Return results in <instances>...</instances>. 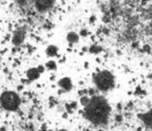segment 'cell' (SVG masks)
Instances as JSON below:
<instances>
[{
  "mask_svg": "<svg viewBox=\"0 0 152 131\" xmlns=\"http://www.w3.org/2000/svg\"><path fill=\"white\" fill-rule=\"evenodd\" d=\"M20 97L12 91H6L0 96V103L6 111H16L20 106Z\"/></svg>",
  "mask_w": 152,
  "mask_h": 131,
  "instance_id": "7a4b0ae2",
  "label": "cell"
},
{
  "mask_svg": "<svg viewBox=\"0 0 152 131\" xmlns=\"http://www.w3.org/2000/svg\"><path fill=\"white\" fill-rule=\"evenodd\" d=\"M55 0H35V6L38 10H47L53 5Z\"/></svg>",
  "mask_w": 152,
  "mask_h": 131,
  "instance_id": "277c9868",
  "label": "cell"
},
{
  "mask_svg": "<svg viewBox=\"0 0 152 131\" xmlns=\"http://www.w3.org/2000/svg\"><path fill=\"white\" fill-rule=\"evenodd\" d=\"M47 54H48L49 56H51V57H53V56H55L57 54V48L54 46L49 47V48L47 49Z\"/></svg>",
  "mask_w": 152,
  "mask_h": 131,
  "instance_id": "ba28073f",
  "label": "cell"
},
{
  "mask_svg": "<svg viewBox=\"0 0 152 131\" xmlns=\"http://www.w3.org/2000/svg\"><path fill=\"white\" fill-rule=\"evenodd\" d=\"M86 118L95 125H104L107 123L110 115V106L102 97H94L89 100L85 108Z\"/></svg>",
  "mask_w": 152,
  "mask_h": 131,
  "instance_id": "6da1fadb",
  "label": "cell"
},
{
  "mask_svg": "<svg viewBox=\"0 0 152 131\" xmlns=\"http://www.w3.org/2000/svg\"><path fill=\"white\" fill-rule=\"evenodd\" d=\"M67 39L69 42H75L78 40V35H77L76 33H69L67 36Z\"/></svg>",
  "mask_w": 152,
  "mask_h": 131,
  "instance_id": "9c48e42d",
  "label": "cell"
},
{
  "mask_svg": "<svg viewBox=\"0 0 152 131\" xmlns=\"http://www.w3.org/2000/svg\"><path fill=\"white\" fill-rule=\"evenodd\" d=\"M96 87L102 91H109L114 87V76L109 71H102L94 78Z\"/></svg>",
  "mask_w": 152,
  "mask_h": 131,
  "instance_id": "3957f363",
  "label": "cell"
},
{
  "mask_svg": "<svg viewBox=\"0 0 152 131\" xmlns=\"http://www.w3.org/2000/svg\"><path fill=\"white\" fill-rule=\"evenodd\" d=\"M59 85H60V87L63 88L64 90H70V88H72V82H70L69 79L64 78L59 82Z\"/></svg>",
  "mask_w": 152,
  "mask_h": 131,
  "instance_id": "52a82bcc",
  "label": "cell"
},
{
  "mask_svg": "<svg viewBox=\"0 0 152 131\" xmlns=\"http://www.w3.org/2000/svg\"><path fill=\"white\" fill-rule=\"evenodd\" d=\"M39 70L37 68H31L27 71V76H28L29 79H36L39 76Z\"/></svg>",
  "mask_w": 152,
  "mask_h": 131,
  "instance_id": "5b68a950",
  "label": "cell"
},
{
  "mask_svg": "<svg viewBox=\"0 0 152 131\" xmlns=\"http://www.w3.org/2000/svg\"><path fill=\"white\" fill-rule=\"evenodd\" d=\"M23 40H24V34H23V32H21V31L17 32V33L15 34L14 38H12V42H14L15 44H22Z\"/></svg>",
  "mask_w": 152,
  "mask_h": 131,
  "instance_id": "8992f818",
  "label": "cell"
}]
</instances>
